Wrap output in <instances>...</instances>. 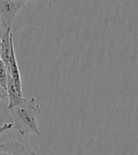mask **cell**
<instances>
[{"label":"cell","instance_id":"cell-2","mask_svg":"<svg viewBox=\"0 0 138 155\" xmlns=\"http://www.w3.org/2000/svg\"><path fill=\"white\" fill-rule=\"evenodd\" d=\"M24 1L20 0H0V17L4 31L8 28H12L15 16L24 6Z\"/></svg>","mask_w":138,"mask_h":155},{"label":"cell","instance_id":"cell-10","mask_svg":"<svg viewBox=\"0 0 138 155\" xmlns=\"http://www.w3.org/2000/svg\"><path fill=\"white\" fill-rule=\"evenodd\" d=\"M20 1H24L25 2V1H28V0H20Z\"/></svg>","mask_w":138,"mask_h":155},{"label":"cell","instance_id":"cell-4","mask_svg":"<svg viewBox=\"0 0 138 155\" xmlns=\"http://www.w3.org/2000/svg\"><path fill=\"white\" fill-rule=\"evenodd\" d=\"M13 49L14 45L12 28H8L1 37V46H0V59L3 61L7 68L10 65V59Z\"/></svg>","mask_w":138,"mask_h":155},{"label":"cell","instance_id":"cell-6","mask_svg":"<svg viewBox=\"0 0 138 155\" xmlns=\"http://www.w3.org/2000/svg\"><path fill=\"white\" fill-rule=\"evenodd\" d=\"M12 127H13L12 123H3L2 125H0V134H3L4 131H6L8 130H11Z\"/></svg>","mask_w":138,"mask_h":155},{"label":"cell","instance_id":"cell-7","mask_svg":"<svg viewBox=\"0 0 138 155\" xmlns=\"http://www.w3.org/2000/svg\"><path fill=\"white\" fill-rule=\"evenodd\" d=\"M4 98H8V91L3 85L0 83V100H2Z\"/></svg>","mask_w":138,"mask_h":155},{"label":"cell","instance_id":"cell-3","mask_svg":"<svg viewBox=\"0 0 138 155\" xmlns=\"http://www.w3.org/2000/svg\"><path fill=\"white\" fill-rule=\"evenodd\" d=\"M0 155H37V152L28 143L10 141L0 144Z\"/></svg>","mask_w":138,"mask_h":155},{"label":"cell","instance_id":"cell-1","mask_svg":"<svg viewBox=\"0 0 138 155\" xmlns=\"http://www.w3.org/2000/svg\"><path fill=\"white\" fill-rule=\"evenodd\" d=\"M13 118V127L20 135L34 134L43 137L38 127V117L41 114V107L37 99L32 97L24 98L18 105L10 109Z\"/></svg>","mask_w":138,"mask_h":155},{"label":"cell","instance_id":"cell-9","mask_svg":"<svg viewBox=\"0 0 138 155\" xmlns=\"http://www.w3.org/2000/svg\"><path fill=\"white\" fill-rule=\"evenodd\" d=\"M0 46H1V37H0Z\"/></svg>","mask_w":138,"mask_h":155},{"label":"cell","instance_id":"cell-5","mask_svg":"<svg viewBox=\"0 0 138 155\" xmlns=\"http://www.w3.org/2000/svg\"><path fill=\"white\" fill-rule=\"evenodd\" d=\"M7 91H8V98H9V105L8 109H12L14 106L18 105L20 102L23 101L25 97H23V94H20L18 90L15 87L14 81L12 76L8 73V81H7Z\"/></svg>","mask_w":138,"mask_h":155},{"label":"cell","instance_id":"cell-8","mask_svg":"<svg viewBox=\"0 0 138 155\" xmlns=\"http://www.w3.org/2000/svg\"><path fill=\"white\" fill-rule=\"evenodd\" d=\"M3 33H4V28H3V26H2L1 17H0V37H2Z\"/></svg>","mask_w":138,"mask_h":155}]
</instances>
